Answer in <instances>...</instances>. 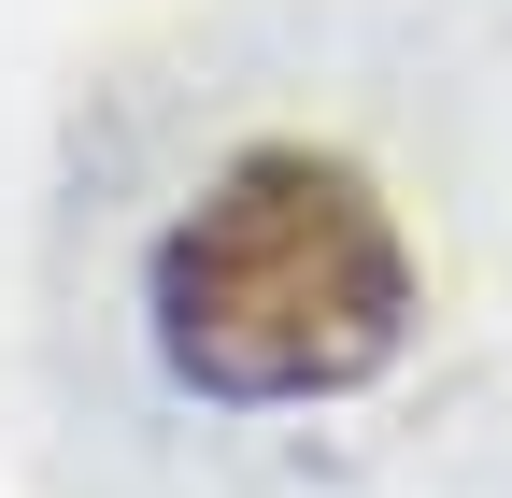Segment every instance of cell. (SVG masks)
<instances>
[{"mask_svg":"<svg viewBox=\"0 0 512 498\" xmlns=\"http://www.w3.org/2000/svg\"><path fill=\"white\" fill-rule=\"evenodd\" d=\"M413 342V242L328 143H242L157 242V356L228 413L342 399Z\"/></svg>","mask_w":512,"mask_h":498,"instance_id":"1","label":"cell"}]
</instances>
